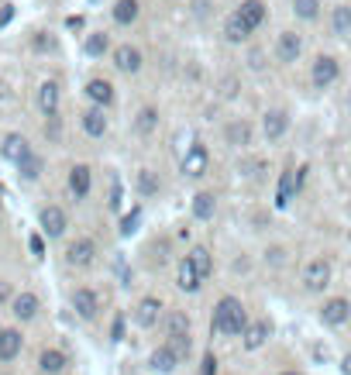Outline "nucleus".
<instances>
[{
  "label": "nucleus",
  "mask_w": 351,
  "mask_h": 375,
  "mask_svg": "<svg viewBox=\"0 0 351 375\" xmlns=\"http://www.w3.org/2000/svg\"><path fill=\"white\" fill-rule=\"evenodd\" d=\"M210 331H214V334H244V306L234 296H224L214 306Z\"/></svg>",
  "instance_id": "1"
},
{
  "label": "nucleus",
  "mask_w": 351,
  "mask_h": 375,
  "mask_svg": "<svg viewBox=\"0 0 351 375\" xmlns=\"http://www.w3.org/2000/svg\"><path fill=\"white\" fill-rule=\"evenodd\" d=\"M38 220H42V231H45L49 238H62V234H66V227H69V220H66V210H62V207H55V203L42 207Z\"/></svg>",
  "instance_id": "2"
},
{
  "label": "nucleus",
  "mask_w": 351,
  "mask_h": 375,
  "mask_svg": "<svg viewBox=\"0 0 351 375\" xmlns=\"http://www.w3.org/2000/svg\"><path fill=\"white\" fill-rule=\"evenodd\" d=\"M327 282H331V262H327V258H314L310 266L303 268V286H307L310 293L324 290Z\"/></svg>",
  "instance_id": "3"
},
{
  "label": "nucleus",
  "mask_w": 351,
  "mask_h": 375,
  "mask_svg": "<svg viewBox=\"0 0 351 375\" xmlns=\"http://www.w3.org/2000/svg\"><path fill=\"white\" fill-rule=\"evenodd\" d=\"M0 155H4L7 162H14V165H21V162L31 155V145H28L25 134L14 131V134H7V138H4V145H0Z\"/></svg>",
  "instance_id": "4"
},
{
  "label": "nucleus",
  "mask_w": 351,
  "mask_h": 375,
  "mask_svg": "<svg viewBox=\"0 0 351 375\" xmlns=\"http://www.w3.org/2000/svg\"><path fill=\"white\" fill-rule=\"evenodd\" d=\"M93 258H97V244L90 242V238H80V242H73L66 248V262L76 266V268L93 266Z\"/></svg>",
  "instance_id": "5"
},
{
  "label": "nucleus",
  "mask_w": 351,
  "mask_h": 375,
  "mask_svg": "<svg viewBox=\"0 0 351 375\" xmlns=\"http://www.w3.org/2000/svg\"><path fill=\"white\" fill-rule=\"evenodd\" d=\"M38 310H42V303H38V296H35V293H18L14 299H11V314H14L21 323L35 321V317H38Z\"/></svg>",
  "instance_id": "6"
},
{
  "label": "nucleus",
  "mask_w": 351,
  "mask_h": 375,
  "mask_svg": "<svg viewBox=\"0 0 351 375\" xmlns=\"http://www.w3.org/2000/svg\"><path fill=\"white\" fill-rule=\"evenodd\" d=\"M207 162H210V155H207V148L203 145H189L186 155H183V176H203L207 172Z\"/></svg>",
  "instance_id": "7"
},
{
  "label": "nucleus",
  "mask_w": 351,
  "mask_h": 375,
  "mask_svg": "<svg viewBox=\"0 0 351 375\" xmlns=\"http://www.w3.org/2000/svg\"><path fill=\"white\" fill-rule=\"evenodd\" d=\"M341 76V66H338V59H331V55H321L317 62H314V86H331V83Z\"/></svg>",
  "instance_id": "8"
},
{
  "label": "nucleus",
  "mask_w": 351,
  "mask_h": 375,
  "mask_svg": "<svg viewBox=\"0 0 351 375\" xmlns=\"http://www.w3.org/2000/svg\"><path fill=\"white\" fill-rule=\"evenodd\" d=\"M21 345H25L21 331H14V327H0V362H14V358L21 355Z\"/></svg>",
  "instance_id": "9"
},
{
  "label": "nucleus",
  "mask_w": 351,
  "mask_h": 375,
  "mask_svg": "<svg viewBox=\"0 0 351 375\" xmlns=\"http://www.w3.org/2000/svg\"><path fill=\"white\" fill-rule=\"evenodd\" d=\"M59 97H62V90H59V83H42L38 86V110L45 114V117H55L59 114Z\"/></svg>",
  "instance_id": "10"
},
{
  "label": "nucleus",
  "mask_w": 351,
  "mask_h": 375,
  "mask_svg": "<svg viewBox=\"0 0 351 375\" xmlns=\"http://www.w3.org/2000/svg\"><path fill=\"white\" fill-rule=\"evenodd\" d=\"M73 310L80 314L83 321H93L97 310H100V299H97L93 290H76V293H73Z\"/></svg>",
  "instance_id": "11"
},
{
  "label": "nucleus",
  "mask_w": 351,
  "mask_h": 375,
  "mask_svg": "<svg viewBox=\"0 0 351 375\" xmlns=\"http://www.w3.org/2000/svg\"><path fill=\"white\" fill-rule=\"evenodd\" d=\"M275 52H279L282 62H297L299 52H303V42H299L297 31H282V35H279V42H275Z\"/></svg>",
  "instance_id": "12"
},
{
  "label": "nucleus",
  "mask_w": 351,
  "mask_h": 375,
  "mask_svg": "<svg viewBox=\"0 0 351 375\" xmlns=\"http://www.w3.org/2000/svg\"><path fill=\"white\" fill-rule=\"evenodd\" d=\"M238 21H242L248 31H255V28L266 21V4H262V0H244L242 11H238Z\"/></svg>",
  "instance_id": "13"
},
{
  "label": "nucleus",
  "mask_w": 351,
  "mask_h": 375,
  "mask_svg": "<svg viewBox=\"0 0 351 375\" xmlns=\"http://www.w3.org/2000/svg\"><path fill=\"white\" fill-rule=\"evenodd\" d=\"M93 186V172H90V165H73L69 169V189H73V196L83 200L86 193Z\"/></svg>",
  "instance_id": "14"
},
{
  "label": "nucleus",
  "mask_w": 351,
  "mask_h": 375,
  "mask_svg": "<svg viewBox=\"0 0 351 375\" xmlns=\"http://www.w3.org/2000/svg\"><path fill=\"white\" fill-rule=\"evenodd\" d=\"M159 314H162V303H159L155 296H145V299L138 303L135 321L141 323V327H155V323H159Z\"/></svg>",
  "instance_id": "15"
},
{
  "label": "nucleus",
  "mask_w": 351,
  "mask_h": 375,
  "mask_svg": "<svg viewBox=\"0 0 351 375\" xmlns=\"http://www.w3.org/2000/svg\"><path fill=\"white\" fill-rule=\"evenodd\" d=\"M321 317H324V323H331V327H338V323H345L351 317V306H348V299H327L324 303V310H321Z\"/></svg>",
  "instance_id": "16"
},
{
  "label": "nucleus",
  "mask_w": 351,
  "mask_h": 375,
  "mask_svg": "<svg viewBox=\"0 0 351 375\" xmlns=\"http://www.w3.org/2000/svg\"><path fill=\"white\" fill-rule=\"evenodd\" d=\"M114 66H117L121 73H128V76H131V73L141 69V52L131 49V45H121V49L114 52Z\"/></svg>",
  "instance_id": "17"
},
{
  "label": "nucleus",
  "mask_w": 351,
  "mask_h": 375,
  "mask_svg": "<svg viewBox=\"0 0 351 375\" xmlns=\"http://www.w3.org/2000/svg\"><path fill=\"white\" fill-rule=\"evenodd\" d=\"M66 365H69V362H66V355H62V351H55V348H45L42 355H38V369H42L45 375L66 372Z\"/></svg>",
  "instance_id": "18"
},
{
  "label": "nucleus",
  "mask_w": 351,
  "mask_h": 375,
  "mask_svg": "<svg viewBox=\"0 0 351 375\" xmlns=\"http://www.w3.org/2000/svg\"><path fill=\"white\" fill-rule=\"evenodd\" d=\"M86 97L97 104V107H107L110 100H114V86L107 80H90L86 83Z\"/></svg>",
  "instance_id": "19"
},
{
  "label": "nucleus",
  "mask_w": 351,
  "mask_h": 375,
  "mask_svg": "<svg viewBox=\"0 0 351 375\" xmlns=\"http://www.w3.org/2000/svg\"><path fill=\"white\" fill-rule=\"evenodd\" d=\"M262 128H266V138H282L286 128H290V117L282 110H269L266 121H262Z\"/></svg>",
  "instance_id": "20"
},
{
  "label": "nucleus",
  "mask_w": 351,
  "mask_h": 375,
  "mask_svg": "<svg viewBox=\"0 0 351 375\" xmlns=\"http://www.w3.org/2000/svg\"><path fill=\"white\" fill-rule=\"evenodd\" d=\"M203 286V279L196 275V268H193V262H189V255L179 262V290H186V293H196Z\"/></svg>",
  "instance_id": "21"
},
{
  "label": "nucleus",
  "mask_w": 351,
  "mask_h": 375,
  "mask_svg": "<svg viewBox=\"0 0 351 375\" xmlns=\"http://www.w3.org/2000/svg\"><path fill=\"white\" fill-rule=\"evenodd\" d=\"M266 338H269V323L266 321H255L251 327H244V348L255 351L266 345Z\"/></svg>",
  "instance_id": "22"
},
{
  "label": "nucleus",
  "mask_w": 351,
  "mask_h": 375,
  "mask_svg": "<svg viewBox=\"0 0 351 375\" xmlns=\"http://www.w3.org/2000/svg\"><path fill=\"white\" fill-rule=\"evenodd\" d=\"M299 183H303V169H299L297 176H293V172H282V183H279V196H275V203H279V207H286V203L293 200V189H299Z\"/></svg>",
  "instance_id": "23"
},
{
  "label": "nucleus",
  "mask_w": 351,
  "mask_h": 375,
  "mask_svg": "<svg viewBox=\"0 0 351 375\" xmlns=\"http://www.w3.org/2000/svg\"><path fill=\"white\" fill-rule=\"evenodd\" d=\"M83 131L93 134V138H100V134L107 131V117H104V110L100 107L86 110V114H83Z\"/></svg>",
  "instance_id": "24"
},
{
  "label": "nucleus",
  "mask_w": 351,
  "mask_h": 375,
  "mask_svg": "<svg viewBox=\"0 0 351 375\" xmlns=\"http://www.w3.org/2000/svg\"><path fill=\"white\" fill-rule=\"evenodd\" d=\"M165 331H169V338H189V317L179 314V310H172L165 317Z\"/></svg>",
  "instance_id": "25"
},
{
  "label": "nucleus",
  "mask_w": 351,
  "mask_h": 375,
  "mask_svg": "<svg viewBox=\"0 0 351 375\" xmlns=\"http://www.w3.org/2000/svg\"><path fill=\"white\" fill-rule=\"evenodd\" d=\"M138 18V0H117L114 4V21L117 25H131Z\"/></svg>",
  "instance_id": "26"
},
{
  "label": "nucleus",
  "mask_w": 351,
  "mask_h": 375,
  "mask_svg": "<svg viewBox=\"0 0 351 375\" xmlns=\"http://www.w3.org/2000/svg\"><path fill=\"white\" fill-rule=\"evenodd\" d=\"M176 365H179V358L165 348V345L159 351H152V369H155V372H172Z\"/></svg>",
  "instance_id": "27"
},
{
  "label": "nucleus",
  "mask_w": 351,
  "mask_h": 375,
  "mask_svg": "<svg viewBox=\"0 0 351 375\" xmlns=\"http://www.w3.org/2000/svg\"><path fill=\"white\" fill-rule=\"evenodd\" d=\"M189 262H193V268H196L200 279H207V275L214 272V266H210V251H207V248H193V251H189Z\"/></svg>",
  "instance_id": "28"
},
{
  "label": "nucleus",
  "mask_w": 351,
  "mask_h": 375,
  "mask_svg": "<svg viewBox=\"0 0 351 375\" xmlns=\"http://www.w3.org/2000/svg\"><path fill=\"white\" fill-rule=\"evenodd\" d=\"M248 35H251V31L238 21V14H231V18L224 21V38H227V42H244Z\"/></svg>",
  "instance_id": "29"
},
{
  "label": "nucleus",
  "mask_w": 351,
  "mask_h": 375,
  "mask_svg": "<svg viewBox=\"0 0 351 375\" xmlns=\"http://www.w3.org/2000/svg\"><path fill=\"white\" fill-rule=\"evenodd\" d=\"M193 214L200 217V220H210L214 217V193H200L193 200Z\"/></svg>",
  "instance_id": "30"
},
{
  "label": "nucleus",
  "mask_w": 351,
  "mask_h": 375,
  "mask_svg": "<svg viewBox=\"0 0 351 375\" xmlns=\"http://www.w3.org/2000/svg\"><path fill=\"white\" fill-rule=\"evenodd\" d=\"M334 35L341 38L351 35V7H334Z\"/></svg>",
  "instance_id": "31"
},
{
  "label": "nucleus",
  "mask_w": 351,
  "mask_h": 375,
  "mask_svg": "<svg viewBox=\"0 0 351 375\" xmlns=\"http://www.w3.org/2000/svg\"><path fill=\"white\" fill-rule=\"evenodd\" d=\"M227 141H231V145H248V141H251V128H248L244 121H234V124L227 128Z\"/></svg>",
  "instance_id": "32"
},
{
  "label": "nucleus",
  "mask_w": 351,
  "mask_h": 375,
  "mask_svg": "<svg viewBox=\"0 0 351 375\" xmlns=\"http://www.w3.org/2000/svg\"><path fill=\"white\" fill-rule=\"evenodd\" d=\"M293 11H297V18H303V21H314L317 11H321V0H293Z\"/></svg>",
  "instance_id": "33"
},
{
  "label": "nucleus",
  "mask_w": 351,
  "mask_h": 375,
  "mask_svg": "<svg viewBox=\"0 0 351 375\" xmlns=\"http://www.w3.org/2000/svg\"><path fill=\"white\" fill-rule=\"evenodd\" d=\"M110 49V38L104 31H97V35H90L86 38V55H104Z\"/></svg>",
  "instance_id": "34"
},
{
  "label": "nucleus",
  "mask_w": 351,
  "mask_h": 375,
  "mask_svg": "<svg viewBox=\"0 0 351 375\" xmlns=\"http://www.w3.org/2000/svg\"><path fill=\"white\" fill-rule=\"evenodd\" d=\"M155 121H159V114H155L152 107H145L141 114H138V121H135L138 134H152V131H155Z\"/></svg>",
  "instance_id": "35"
},
{
  "label": "nucleus",
  "mask_w": 351,
  "mask_h": 375,
  "mask_svg": "<svg viewBox=\"0 0 351 375\" xmlns=\"http://www.w3.org/2000/svg\"><path fill=\"white\" fill-rule=\"evenodd\" d=\"M18 169H21V176H25V179H38V176H42V159L31 152V155H28V159L21 162Z\"/></svg>",
  "instance_id": "36"
},
{
  "label": "nucleus",
  "mask_w": 351,
  "mask_h": 375,
  "mask_svg": "<svg viewBox=\"0 0 351 375\" xmlns=\"http://www.w3.org/2000/svg\"><path fill=\"white\" fill-rule=\"evenodd\" d=\"M138 189H141L145 196H152V193H159V179H155L148 169H141V172H138Z\"/></svg>",
  "instance_id": "37"
},
{
  "label": "nucleus",
  "mask_w": 351,
  "mask_h": 375,
  "mask_svg": "<svg viewBox=\"0 0 351 375\" xmlns=\"http://www.w3.org/2000/svg\"><path fill=\"white\" fill-rule=\"evenodd\" d=\"M165 348H169L176 358H179V362H183V358L189 355V338H169V341H165Z\"/></svg>",
  "instance_id": "38"
},
{
  "label": "nucleus",
  "mask_w": 351,
  "mask_h": 375,
  "mask_svg": "<svg viewBox=\"0 0 351 375\" xmlns=\"http://www.w3.org/2000/svg\"><path fill=\"white\" fill-rule=\"evenodd\" d=\"M14 296H18V293H14V286H11L7 279H0V306H7Z\"/></svg>",
  "instance_id": "39"
},
{
  "label": "nucleus",
  "mask_w": 351,
  "mask_h": 375,
  "mask_svg": "<svg viewBox=\"0 0 351 375\" xmlns=\"http://www.w3.org/2000/svg\"><path fill=\"white\" fill-rule=\"evenodd\" d=\"M138 210H131V214L124 217V220H121V234H131V231H135V224H138Z\"/></svg>",
  "instance_id": "40"
},
{
  "label": "nucleus",
  "mask_w": 351,
  "mask_h": 375,
  "mask_svg": "<svg viewBox=\"0 0 351 375\" xmlns=\"http://www.w3.org/2000/svg\"><path fill=\"white\" fill-rule=\"evenodd\" d=\"M217 372V358L214 355H207V358H203V369H200V375H214Z\"/></svg>",
  "instance_id": "41"
},
{
  "label": "nucleus",
  "mask_w": 351,
  "mask_h": 375,
  "mask_svg": "<svg viewBox=\"0 0 351 375\" xmlns=\"http://www.w3.org/2000/svg\"><path fill=\"white\" fill-rule=\"evenodd\" d=\"M31 45H35V49H38V52H45V49H52L55 42H52V38H45V35H38V38H35V42H31Z\"/></svg>",
  "instance_id": "42"
},
{
  "label": "nucleus",
  "mask_w": 351,
  "mask_h": 375,
  "mask_svg": "<svg viewBox=\"0 0 351 375\" xmlns=\"http://www.w3.org/2000/svg\"><path fill=\"white\" fill-rule=\"evenodd\" d=\"M11 18H14V7H11V4H4V11H0V28L7 25Z\"/></svg>",
  "instance_id": "43"
},
{
  "label": "nucleus",
  "mask_w": 351,
  "mask_h": 375,
  "mask_svg": "<svg viewBox=\"0 0 351 375\" xmlns=\"http://www.w3.org/2000/svg\"><path fill=\"white\" fill-rule=\"evenodd\" d=\"M345 375H351V355L345 358Z\"/></svg>",
  "instance_id": "44"
},
{
  "label": "nucleus",
  "mask_w": 351,
  "mask_h": 375,
  "mask_svg": "<svg viewBox=\"0 0 351 375\" xmlns=\"http://www.w3.org/2000/svg\"><path fill=\"white\" fill-rule=\"evenodd\" d=\"M282 375H297V372H282Z\"/></svg>",
  "instance_id": "45"
}]
</instances>
